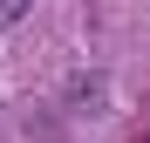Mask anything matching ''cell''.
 Listing matches in <instances>:
<instances>
[{
    "label": "cell",
    "mask_w": 150,
    "mask_h": 143,
    "mask_svg": "<svg viewBox=\"0 0 150 143\" xmlns=\"http://www.w3.org/2000/svg\"><path fill=\"white\" fill-rule=\"evenodd\" d=\"M28 7H34V0H0V27H14V20L28 14Z\"/></svg>",
    "instance_id": "1"
}]
</instances>
